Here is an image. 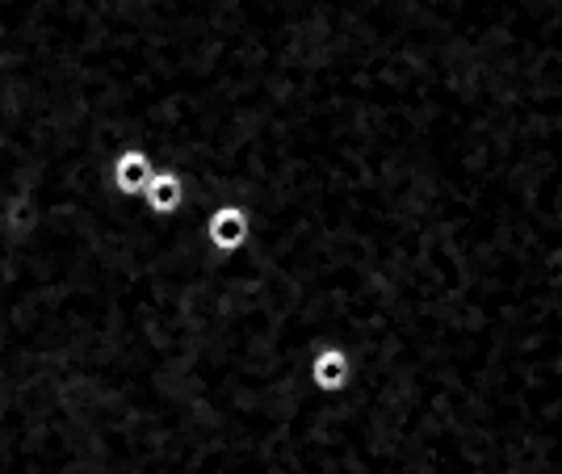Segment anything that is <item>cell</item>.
I'll list each match as a JSON object with an SVG mask.
<instances>
[{
  "instance_id": "8992f818",
  "label": "cell",
  "mask_w": 562,
  "mask_h": 474,
  "mask_svg": "<svg viewBox=\"0 0 562 474\" xmlns=\"http://www.w3.org/2000/svg\"><path fill=\"white\" fill-rule=\"evenodd\" d=\"M131 227H135V218H131ZM126 252H131V236H126ZM122 278H126V264H122ZM117 437H122V298H117ZM122 474H126V450H122Z\"/></svg>"
},
{
  "instance_id": "5b68a950",
  "label": "cell",
  "mask_w": 562,
  "mask_h": 474,
  "mask_svg": "<svg viewBox=\"0 0 562 474\" xmlns=\"http://www.w3.org/2000/svg\"><path fill=\"white\" fill-rule=\"evenodd\" d=\"M139 202L151 218L172 223V218H181L189 206V181L177 168H156V177H151V185H147V193H143Z\"/></svg>"
},
{
  "instance_id": "277c9868",
  "label": "cell",
  "mask_w": 562,
  "mask_h": 474,
  "mask_svg": "<svg viewBox=\"0 0 562 474\" xmlns=\"http://www.w3.org/2000/svg\"><path fill=\"white\" fill-rule=\"evenodd\" d=\"M156 156L143 147V143H122L114 156H110V190L126 202H139L151 177H156Z\"/></svg>"
},
{
  "instance_id": "3957f363",
  "label": "cell",
  "mask_w": 562,
  "mask_h": 474,
  "mask_svg": "<svg viewBox=\"0 0 562 474\" xmlns=\"http://www.w3.org/2000/svg\"><path fill=\"white\" fill-rule=\"evenodd\" d=\"M306 382L315 395L324 399H336L345 395L352 382H357V357L345 340H319L311 357H306Z\"/></svg>"
},
{
  "instance_id": "6da1fadb",
  "label": "cell",
  "mask_w": 562,
  "mask_h": 474,
  "mask_svg": "<svg viewBox=\"0 0 562 474\" xmlns=\"http://www.w3.org/2000/svg\"><path fill=\"white\" fill-rule=\"evenodd\" d=\"M303 232L340 474H562V0H336Z\"/></svg>"
},
{
  "instance_id": "7a4b0ae2",
  "label": "cell",
  "mask_w": 562,
  "mask_h": 474,
  "mask_svg": "<svg viewBox=\"0 0 562 474\" xmlns=\"http://www.w3.org/2000/svg\"><path fill=\"white\" fill-rule=\"evenodd\" d=\"M202 236L214 257L232 261L239 252H248V244H252V214L244 202H214L211 211L202 214Z\"/></svg>"
}]
</instances>
